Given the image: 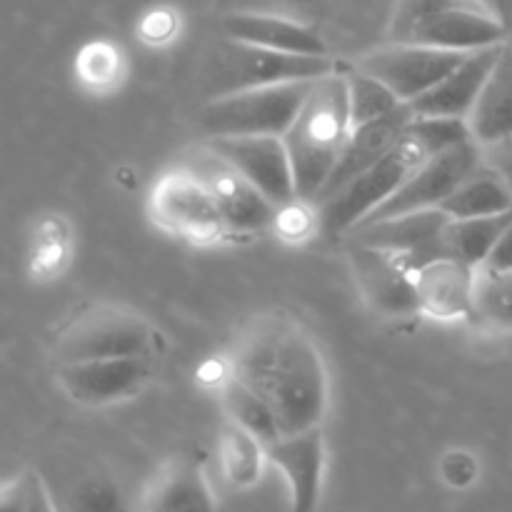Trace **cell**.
<instances>
[{"label": "cell", "instance_id": "1", "mask_svg": "<svg viewBox=\"0 0 512 512\" xmlns=\"http://www.w3.org/2000/svg\"><path fill=\"white\" fill-rule=\"evenodd\" d=\"M230 375L273 408L283 435L323 425L328 368L313 335L290 315H258L235 345Z\"/></svg>", "mask_w": 512, "mask_h": 512}, {"label": "cell", "instance_id": "2", "mask_svg": "<svg viewBox=\"0 0 512 512\" xmlns=\"http://www.w3.org/2000/svg\"><path fill=\"white\" fill-rule=\"evenodd\" d=\"M465 138H473L468 120L453 118H413L393 148L365 173L350 180L338 193L320 200L318 230L325 235H348L365 215L373 213L388 200L420 165L428 163L440 150L450 148Z\"/></svg>", "mask_w": 512, "mask_h": 512}, {"label": "cell", "instance_id": "3", "mask_svg": "<svg viewBox=\"0 0 512 512\" xmlns=\"http://www.w3.org/2000/svg\"><path fill=\"white\" fill-rule=\"evenodd\" d=\"M353 133L348 105V83L343 70L315 80L303 108L295 115L283 140L295 175V195L315 205L338 165L340 153Z\"/></svg>", "mask_w": 512, "mask_h": 512}, {"label": "cell", "instance_id": "4", "mask_svg": "<svg viewBox=\"0 0 512 512\" xmlns=\"http://www.w3.org/2000/svg\"><path fill=\"white\" fill-rule=\"evenodd\" d=\"M340 65L333 55H295L260 48L243 40H218L203 65V88L210 98L260 88V85L288 83V80H318Z\"/></svg>", "mask_w": 512, "mask_h": 512}, {"label": "cell", "instance_id": "5", "mask_svg": "<svg viewBox=\"0 0 512 512\" xmlns=\"http://www.w3.org/2000/svg\"><path fill=\"white\" fill-rule=\"evenodd\" d=\"M163 335L143 313L125 305H95L75 315L55 338V363L163 353Z\"/></svg>", "mask_w": 512, "mask_h": 512}, {"label": "cell", "instance_id": "6", "mask_svg": "<svg viewBox=\"0 0 512 512\" xmlns=\"http://www.w3.org/2000/svg\"><path fill=\"white\" fill-rule=\"evenodd\" d=\"M315 80L260 85L210 98L198 110V128L205 138L220 135H285L303 108Z\"/></svg>", "mask_w": 512, "mask_h": 512}, {"label": "cell", "instance_id": "7", "mask_svg": "<svg viewBox=\"0 0 512 512\" xmlns=\"http://www.w3.org/2000/svg\"><path fill=\"white\" fill-rule=\"evenodd\" d=\"M512 38L508 25L478 0H420L408 13L403 40L445 50H480Z\"/></svg>", "mask_w": 512, "mask_h": 512}, {"label": "cell", "instance_id": "8", "mask_svg": "<svg viewBox=\"0 0 512 512\" xmlns=\"http://www.w3.org/2000/svg\"><path fill=\"white\" fill-rule=\"evenodd\" d=\"M483 165V150L475 138H465L453 143L450 148L440 150L438 155L420 165L388 200L378 205L370 215H365L358 225L373 223V220L395 218V215L418 213V210L440 208L450 195L455 193L460 183L470 173ZM355 225V228H358Z\"/></svg>", "mask_w": 512, "mask_h": 512}, {"label": "cell", "instance_id": "9", "mask_svg": "<svg viewBox=\"0 0 512 512\" xmlns=\"http://www.w3.org/2000/svg\"><path fill=\"white\" fill-rule=\"evenodd\" d=\"M150 213L160 228L193 243L228 238L218 203L195 170L165 173L150 193Z\"/></svg>", "mask_w": 512, "mask_h": 512}, {"label": "cell", "instance_id": "10", "mask_svg": "<svg viewBox=\"0 0 512 512\" xmlns=\"http://www.w3.org/2000/svg\"><path fill=\"white\" fill-rule=\"evenodd\" d=\"M155 368L158 358L153 355L78 360V363H60L55 380L73 403L85 408H103L143 393L153 380Z\"/></svg>", "mask_w": 512, "mask_h": 512}, {"label": "cell", "instance_id": "11", "mask_svg": "<svg viewBox=\"0 0 512 512\" xmlns=\"http://www.w3.org/2000/svg\"><path fill=\"white\" fill-rule=\"evenodd\" d=\"M205 148L250 180L278 208L298 200L295 175L283 135H220Z\"/></svg>", "mask_w": 512, "mask_h": 512}, {"label": "cell", "instance_id": "12", "mask_svg": "<svg viewBox=\"0 0 512 512\" xmlns=\"http://www.w3.org/2000/svg\"><path fill=\"white\" fill-rule=\"evenodd\" d=\"M465 55H468L465 50H445L400 40V43L363 55L355 65L383 80L403 103H413L415 98L428 93L438 80H443Z\"/></svg>", "mask_w": 512, "mask_h": 512}, {"label": "cell", "instance_id": "13", "mask_svg": "<svg viewBox=\"0 0 512 512\" xmlns=\"http://www.w3.org/2000/svg\"><path fill=\"white\" fill-rule=\"evenodd\" d=\"M348 260L355 285L373 313L385 318H408L420 313L415 275L398 255L348 240Z\"/></svg>", "mask_w": 512, "mask_h": 512}, {"label": "cell", "instance_id": "14", "mask_svg": "<svg viewBox=\"0 0 512 512\" xmlns=\"http://www.w3.org/2000/svg\"><path fill=\"white\" fill-rule=\"evenodd\" d=\"M450 220L453 218L443 208L418 210V213H405L358 225L345 238L395 253L415 273L430 260L448 255L443 235Z\"/></svg>", "mask_w": 512, "mask_h": 512}, {"label": "cell", "instance_id": "15", "mask_svg": "<svg viewBox=\"0 0 512 512\" xmlns=\"http://www.w3.org/2000/svg\"><path fill=\"white\" fill-rule=\"evenodd\" d=\"M195 173L205 180V185L213 193L220 215H223L228 238L258 235L268 230L270 225H275L278 205L270 203L245 175H240L233 165L220 160L218 155L208 150V155L195 168Z\"/></svg>", "mask_w": 512, "mask_h": 512}, {"label": "cell", "instance_id": "16", "mask_svg": "<svg viewBox=\"0 0 512 512\" xmlns=\"http://www.w3.org/2000/svg\"><path fill=\"white\" fill-rule=\"evenodd\" d=\"M268 463L283 475L288 485L290 508L298 512L315 510L323 493L325 475V433L323 425L280 435L265 445Z\"/></svg>", "mask_w": 512, "mask_h": 512}, {"label": "cell", "instance_id": "17", "mask_svg": "<svg viewBox=\"0 0 512 512\" xmlns=\"http://www.w3.org/2000/svg\"><path fill=\"white\" fill-rule=\"evenodd\" d=\"M503 45L470 50L428 93H423L413 103H408L413 108L415 118L468 120L475 103H478L480 93H483L485 83H488L490 73H493L495 63H498Z\"/></svg>", "mask_w": 512, "mask_h": 512}, {"label": "cell", "instance_id": "18", "mask_svg": "<svg viewBox=\"0 0 512 512\" xmlns=\"http://www.w3.org/2000/svg\"><path fill=\"white\" fill-rule=\"evenodd\" d=\"M413 275L420 313L433 320H443V323L473 318L475 288H478L475 265L453 255H443L425 263Z\"/></svg>", "mask_w": 512, "mask_h": 512}, {"label": "cell", "instance_id": "19", "mask_svg": "<svg viewBox=\"0 0 512 512\" xmlns=\"http://www.w3.org/2000/svg\"><path fill=\"white\" fill-rule=\"evenodd\" d=\"M413 118V108L405 103L400 105L398 110H393V113L383 115V118L370 120V123L365 125H355L348 143H345L343 153H340L338 165H335L333 175L328 178V183H325L323 193L318 195L315 205H318L320 200L328 198V195L338 193L343 185H348L350 180L358 178L360 173L373 168V165L393 148L395 140L405 133V128H408Z\"/></svg>", "mask_w": 512, "mask_h": 512}, {"label": "cell", "instance_id": "20", "mask_svg": "<svg viewBox=\"0 0 512 512\" xmlns=\"http://www.w3.org/2000/svg\"><path fill=\"white\" fill-rule=\"evenodd\" d=\"M225 38L295 55H330L323 35L300 20L273 13H228L220 20Z\"/></svg>", "mask_w": 512, "mask_h": 512}, {"label": "cell", "instance_id": "21", "mask_svg": "<svg viewBox=\"0 0 512 512\" xmlns=\"http://www.w3.org/2000/svg\"><path fill=\"white\" fill-rule=\"evenodd\" d=\"M143 510L175 512V510H213L218 508L213 488L200 460L180 455L158 470L153 483L145 490L140 503Z\"/></svg>", "mask_w": 512, "mask_h": 512}, {"label": "cell", "instance_id": "22", "mask_svg": "<svg viewBox=\"0 0 512 512\" xmlns=\"http://www.w3.org/2000/svg\"><path fill=\"white\" fill-rule=\"evenodd\" d=\"M470 135L480 145L512 135V38L500 50V58L468 118Z\"/></svg>", "mask_w": 512, "mask_h": 512}, {"label": "cell", "instance_id": "23", "mask_svg": "<svg viewBox=\"0 0 512 512\" xmlns=\"http://www.w3.org/2000/svg\"><path fill=\"white\" fill-rule=\"evenodd\" d=\"M440 208L453 220L503 213L512 208V188L488 165L470 173Z\"/></svg>", "mask_w": 512, "mask_h": 512}, {"label": "cell", "instance_id": "24", "mask_svg": "<svg viewBox=\"0 0 512 512\" xmlns=\"http://www.w3.org/2000/svg\"><path fill=\"white\" fill-rule=\"evenodd\" d=\"M218 453L225 480L233 488L250 490L260 483L263 468L268 463V453H265L263 440L255 438L250 430L240 428L238 423L228 420L223 433H220Z\"/></svg>", "mask_w": 512, "mask_h": 512}, {"label": "cell", "instance_id": "25", "mask_svg": "<svg viewBox=\"0 0 512 512\" xmlns=\"http://www.w3.org/2000/svg\"><path fill=\"white\" fill-rule=\"evenodd\" d=\"M510 223L512 208L503 210V213L478 215V218L450 220L443 235L445 253L480 268L500 240V235L510 228Z\"/></svg>", "mask_w": 512, "mask_h": 512}, {"label": "cell", "instance_id": "26", "mask_svg": "<svg viewBox=\"0 0 512 512\" xmlns=\"http://www.w3.org/2000/svg\"><path fill=\"white\" fill-rule=\"evenodd\" d=\"M220 403H223L228 420L238 423L240 428L250 430L265 445L273 443V440H278L283 435L273 408L253 388H248L243 380L235 378V375H230L223 383V388H220Z\"/></svg>", "mask_w": 512, "mask_h": 512}, {"label": "cell", "instance_id": "27", "mask_svg": "<svg viewBox=\"0 0 512 512\" xmlns=\"http://www.w3.org/2000/svg\"><path fill=\"white\" fill-rule=\"evenodd\" d=\"M345 83H348V105H350V120L355 125H365L370 120H378L383 115L393 113L400 105H405L383 80L375 75L365 73L358 65L355 68L343 70Z\"/></svg>", "mask_w": 512, "mask_h": 512}, {"label": "cell", "instance_id": "28", "mask_svg": "<svg viewBox=\"0 0 512 512\" xmlns=\"http://www.w3.org/2000/svg\"><path fill=\"white\" fill-rule=\"evenodd\" d=\"M475 320L498 330H512V270L478 268Z\"/></svg>", "mask_w": 512, "mask_h": 512}, {"label": "cell", "instance_id": "29", "mask_svg": "<svg viewBox=\"0 0 512 512\" xmlns=\"http://www.w3.org/2000/svg\"><path fill=\"white\" fill-rule=\"evenodd\" d=\"M53 503L48 498L43 480L33 470H25L10 483L0 485V510H50Z\"/></svg>", "mask_w": 512, "mask_h": 512}, {"label": "cell", "instance_id": "30", "mask_svg": "<svg viewBox=\"0 0 512 512\" xmlns=\"http://www.w3.org/2000/svg\"><path fill=\"white\" fill-rule=\"evenodd\" d=\"M118 68H120L118 53H115V48H110V45L105 43L88 45L78 60L80 75H83L88 83L98 85V88L100 85L113 83L115 75H118Z\"/></svg>", "mask_w": 512, "mask_h": 512}, {"label": "cell", "instance_id": "31", "mask_svg": "<svg viewBox=\"0 0 512 512\" xmlns=\"http://www.w3.org/2000/svg\"><path fill=\"white\" fill-rule=\"evenodd\" d=\"M480 150H483V163L493 168L512 188V135L480 145Z\"/></svg>", "mask_w": 512, "mask_h": 512}, {"label": "cell", "instance_id": "32", "mask_svg": "<svg viewBox=\"0 0 512 512\" xmlns=\"http://www.w3.org/2000/svg\"><path fill=\"white\" fill-rule=\"evenodd\" d=\"M485 270H512V223L510 228L500 235V240L495 243V248L490 250V255L485 258V263L480 265Z\"/></svg>", "mask_w": 512, "mask_h": 512}, {"label": "cell", "instance_id": "33", "mask_svg": "<svg viewBox=\"0 0 512 512\" xmlns=\"http://www.w3.org/2000/svg\"><path fill=\"white\" fill-rule=\"evenodd\" d=\"M493 15H498L512 33V0H493Z\"/></svg>", "mask_w": 512, "mask_h": 512}]
</instances>
